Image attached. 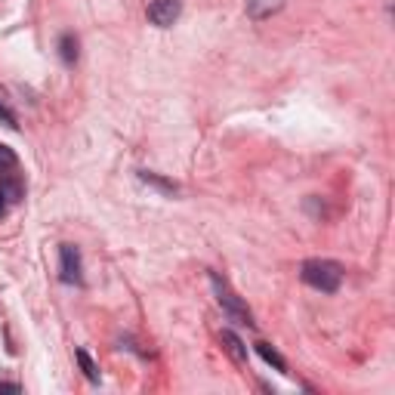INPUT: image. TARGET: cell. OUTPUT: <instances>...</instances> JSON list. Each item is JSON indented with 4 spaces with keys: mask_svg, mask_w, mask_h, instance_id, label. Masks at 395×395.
Returning a JSON list of instances; mask_svg holds the SVG:
<instances>
[{
    "mask_svg": "<svg viewBox=\"0 0 395 395\" xmlns=\"http://www.w3.org/2000/svg\"><path fill=\"white\" fill-rule=\"evenodd\" d=\"M59 56H62L65 65L78 62V41H74L71 34H62V37H59Z\"/></svg>",
    "mask_w": 395,
    "mask_h": 395,
    "instance_id": "52a82bcc",
    "label": "cell"
},
{
    "mask_svg": "<svg viewBox=\"0 0 395 395\" xmlns=\"http://www.w3.org/2000/svg\"><path fill=\"white\" fill-rule=\"evenodd\" d=\"M210 284H213V294H216V299H220V306H222V312L232 318V322H238V324H247V327H253V318H250V312H247V306L238 299V294L225 284V281L216 275H210Z\"/></svg>",
    "mask_w": 395,
    "mask_h": 395,
    "instance_id": "7a4b0ae2",
    "label": "cell"
},
{
    "mask_svg": "<svg viewBox=\"0 0 395 395\" xmlns=\"http://www.w3.org/2000/svg\"><path fill=\"white\" fill-rule=\"evenodd\" d=\"M0 120H4V124H6L9 130H19V124H16V115H13V111H9L6 106H0Z\"/></svg>",
    "mask_w": 395,
    "mask_h": 395,
    "instance_id": "4fadbf2b",
    "label": "cell"
},
{
    "mask_svg": "<svg viewBox=\"0 0 395 395\" xmlns=\"http://www.w3.org/2000/svg\"><path fill=\"white\" fill-rule=\"evenodd\" d=\"M299 275H303L309 287L322 290V294H337L343 284V266L334 260H306Z\"/></svg>",
    "mask_w": 395,
    "mask_h": 395,
    "instance_id": "6da1fadb",
    "label": "cell"
},
{
    "mask_svg": "<svg viewBox=\"0 0 395 395\" xmlns=\"http://www.w3.org/2000/svg\"><path fill=\"white\" fill-rule=\"evenodd\" d=\"M0 392H22L19 383H0Z\"/></svg>",
    "mask_w": 395,
    "mask_h": 395,
    "instance_id": "5bb4252c",
    "label": "cell"
},
{
    "mask_svg": "<svg viewBox=\"0 0 395 395\" xmlns=\"http://www.w3.org/2000/svg\"><path fill=\"white\" fill-rule=\"evenodd\" d=\"M278 9H284V0H247V16L253 22H262V19L275 16Z\"/></svg>",
    "mask_w": 395,
    "mask_h": 395,
    "instance_id": "5b68a950",
    "label": "cell"
},
{
    "mask_svg": "<svg viewBox=\"0 0 395 395\" xmlns=\"http://www.w3.org/2000/svg\"><path fill=\"white\" fill-rule=\"evenodd\" d=\"M78 364H81V371H83V377H87L90 383H99V368H96V361L90 359L83 349H78Z\"/></svg>",
    "mask_w": 395,
    "mask_h": 395,
    "instance_id": "30bf717a",
    "label": "cell"
},
{
    "mask_svg": "<svg viewBox=\"0 0 395 395\" xmlns=\"http://www.w3.org/2000/svg\"><path fill=\"white\" fill-rule=\"evenodd\" d=\"M4 216H6V195L0 192V220H4Z\"/></svg>",
    "mask_w": 395,
    "mask_h": 395,
    "instance_id": "9a60e30c",
    "label": "cell"
},
{
    "mask_svg": "<svg viewBox=\"0 0 395 395\" xmlns=\"http://www.w3.org/2000/svg\"><path fill=\"white\" fill-rule=\"evenodd\" d=\"M257 352H260V359H262V361H269L275 371H287V361L281 359V355H278L275 349H272L269 343H257Z\"/></svg>",
    "mask_w": 395,
    "mask_h": 395,
    "instance_id": "ba28073f",
    "label": "cell"
},
{
    "mask_svg": "<svg viewBox=\"0 0 395 395\" xmlns=\"http://www.w3.org/2000/svg\"><path fill=\"white\" fill-rule=\"evenodd\" d=\"M0 192L6 195V201H19V195H22L19 183H0Z\"/></svg>",
    "mask_w": 395,
    "mask_h": 395,
    "instance_id": "7c38bea8",
    "label": "cell"
},
{
    "mask_svg": "<svg viewBox=\"0 0 395 395\" xmlns=\"http://www.w3.org/2000/svg\"><path fill=\"white\" fill-rule=\"evenodd\" d=\"M19 164V158L16 152L9 145H0V173H6V170H13V167Z\"/></svg>",
    "mask_w": 395,
    "mask_h": 395,
    "instance_id": "8fae6325",
    "label": "cell"
},
{
    "mask_svg": "<svg viewBox=\"0 0 395 395\" xmlns=\"http://www.w3.org/2000/svg\"><path fill=\"white\" fill-rule=\"evenodd\" d=\"M139 180L148 183V185H155V189H161L164 195H176V192H180V189H176V183H167L158 173H148V170H139Z\"/></svg>",
    "mask_w": 395,
    "mask_h": 395,
    "instance_id": "9c48e42d",
    "label": "cell"
},
{
    "mask_svg": "<svg viewBox=\"0 0 395 395\" xmlns=\"http://www.w3.org/2000/svg\"><path fill=\"white\" fill-rule=\"evenodd\" d=\"M83 266H81V250L74 244H62L59 247V278L65 284H81L83 281Z\"/></svg>",
    "mask_w": 395,
    "mask_h": 395,
    "instance_id": "3957f363",
    "label": "cell"
},
{
    "mask_svg": "<svg viewBox=\"0 0 395 395\" xmlns=\"http://www.w3.org/2000/svg\"><path fill=\"white\" fill-rule=\"evenodd\" d=\"M180 13H183L180 0H155V4H148V22L158 28H170L180 19Z\"/></svg>",
    "mask_w": 395,
    "mask_h": 395,
    "instance_id": "277c9868",
    "label": "cell"
},
{
    "mask_svg": "<svg viewBox=\"0 0 395 395\" xmlns=\"http://www.w3.org/2000/svg\"><path fill=\"white\" fill-rule=\"evenodd\" d=\"M222 343H225V349L232 352L235 361H247V349H244V343H241L232 331H222Z\"/></svg>",
    "mask_w": 395,
    "mask_h": 395,
    "instance_id": "8992f818",
    "label": "cell"
}]
</instances>
